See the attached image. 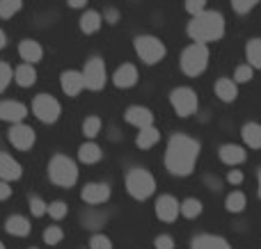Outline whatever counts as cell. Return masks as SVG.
Returning <instances> with one entry per match:
<instances>
[{"mask_svg":"<svg viewBox=\"0 0 261 249\" xmlns=\"http://www.w3.org/2000/svg\"><path fill=\"white\" fill-rule=\"evenodd\" d=\"M0 249H5V245H3V242H0Z\"/></svg>","mask_w":261,"mask_h":249,"instance_id":"cell-48","label":"cell"},{"mask_svg":"<svg viewBox=\"0 0 261 249\" xmlns=\"http://www.w3.org/2000/svg\"><path fill=\"white\" fill-rule=\"evenodd\" d=\"M83 80H85V89L99 91L106 87V80H108V73H106V64L101 57H92L90 62L83 69Z\"/></svg>","mask_w":261,"mask_h":249,"instance_id":"cell-9","label":"cell"},{"mask_svg":"<svg viewBox=\"0 0 261 249\" xmlns=\"http://www.w3.org/2000/svg\"><path fill=\"white\" fill-rule=\"evenodd\" d=\"M117 21H119V12H117V9H113V7L106 9V14H103V23H113V25H115Z\"/></svg>","mask_w":261,"mask_h":249,"instance_id":"cell-43","label":"cell"},{"mask_svg":"<svg viewBox=\"0 0 261 249\" xmlns=\"http://www.w3.org/2000/svg\"><path fill=\"white\" fill-rule=\"evenodd\" d=\"M124 119H126L130 126H138L140 131L153 126V112L149 108H142V105H130V108H126Z\"/></svg>","mask_w":261,"mask_h":249,"instance_id":"cell-13","label":"cell"},{"mask_svg":"<svg viewBox=\"0 0 261 249\" xmlns=\"http://www.w3.org/2000/svg\"><path fill=\"white\" fill-rule=\"evenodd\" d=\"M67 5L71 9H81V7H85L87 5V0H67Z\"/></svg>","mask_w":261,"mask_h":249,"instance_id":"cell-45","label":"cell"},{"mask_svg":"<svg viewBox=\"0 0 261 249\" xmlns=\"http://www.w3.org/2000/svg\"><path fill=\"white\" fill-rule=\"evenodd\" d=\"M67 213H69V208H67V204H64V201H50V204H48V215L55 220V222L64 220V217H67Z\"/></svg>","mask_w":261,"mask_h":249,"instance_id":"cell-34","label":"cell"},{"mask_svg":"<svg viewBox=\"0 0 261 249\" xmlns=\"http://www.w3.org/2000/svg\"><path fill=\"white\" fill-rule=\"evenodd\" d=\"M28 117V108L18 101H3L0 103V119L9 123H23V119Z\"/></svg>","mask_w":261,"mask_h":249,"instance_id":"cell-14","label":"cell"},{"mask_svg":"<svg viewBox=\"0 0 261 249\" xmlns=\"http://www.w3.org/2000/svg\"><path fill=\"white\" fill-rule=\"evenodd\" d=\"M153 245H156V249H174V238L167 236V233H161Z\"/></svg>","mask_w":261,"mask_h":249,"instance_id":"cell-41","label":"cell"},{"mask_svg":"<svg viewBox=\"0 0 261 249\" xmlns=\"http://www.w3.org/2000/svg\"><path fill=\"white\" fill-rule=\"evenodd\" d=\"M9 197H12V188H9V183L0 181V201L9 199Z\"/></svg>","mask_w":261,"mask_h":249,"instance_id":"cell-44","label":"cell"},{"mask_svg":"<svg viewBox=\"0 0 261 249\" xmlns=\"http://www.w3.org/2000/svg\"><path fill=\"white\" fill-rule=\"evenodd\" d=\"M126 192L138 201L149 199L156 192V178H153V174L142 167L130 169L126 174Z\"/></svg>","mask_w":261,"mask_h":249,"instance_id":"cell-4","label":"cell"},{"mask_svg":"<svg viewBox=\"0 0 261 249\" xmlns=\"http://www.w3.org/2000/svg\"><path fill=\"white\" fill-rule=\"evenodd\" d=\"M78 158H81V163H85V165H94L103 158V151H101V146L94 144V142H85V144L78 149Z\"/></svg>","mask_w":261,"mask_h":249,"instance_id":"cell-24","label":"cell"},{"mask_svg":"<svg viewBox=\"0 0 261 249\" xmlns=\"http://www.w3.org/2000/svg\"><path fill=\"white\" fill-rule=\"evenodd\" d=\"M156 215H158V220H161V222H174V220L181 215V204L176 201V197H172V195L158 197Z\"/></svg>","mask_w":261,"mask_h":249,"instance_id":"cell-11","label":"cell"},{"mask_svg":"<svg viewBox=\"0 0 261 249\" xmlns=\"http://www.w3.org/2000/svg\"><path fill=\"white\" fill-rule=\"evenodd\" d=\"M101 25H103V14L94 12V9H90V12H85L81 16V30L85 32V35H94V32H99Z\"/></svg>","mask_w":261,"mask_h":249,"instance_id":"cell-22","label":"cell"},{"mask_svg":"<svg viewBox=\"0 0 261 249\" xmlns=\"http://www.w3.org/2000/svg\"><path fill=\"white\" fill-rule=\"evenodd\" d=\"M60 82H62V91L67 96H78L83 89H85V80H83V73L81 71H64L62 78H60Z\"/></svg>","mask_w":261,"mask_h":249,"instance_id":"cell-17","label":"cell"},{"mask_svg":"<svg viewBox=\"0 0 261 249\" xmlns=\"http://www.w3.org/2000/svg\"><path fill=\"white\" fill-rule=\"evenodd\" d=\"M193 249H231V245L220 236H213V233H199L193 238Z\"/></svg>","mask_w":261,"mask_h":249,"instance_id":"cell-18","label":"cell"},{"mask_svg":"<svg viewBox=\"0 0 261 249\" xmlns=\"http://www.w3.org/2000/svg\"><path fill=\"white\" fill-rule=\"evenodd\" d=\"M202 208H204L202 201L195 199V197H188V199L181 201V215H184V217H188V220L199 217V215H202Z\"/></svg>","mask_w":261,"mask_h":249,"instance_id":"cell-29","label":"cell"},{"mask_svg":"<svg viewBox=\"0 0 261 249\" xmlns=\"http://www.w3.org/2000/svg\"><path fill=\"white\" fill-rule=\"evenodd\" d=\"M236 94H239V87H236V82L231 80V78H220V80L216 82V96L220 101L231 103V101L236 99Z\"/></svg>","mask_w":261,"mask_h":249,"instance_id":"cell-23","label":"cell"},{"mask_svg":"<svg viewBox=\"0 0 261 249\" xmlns=\"http://www.w3.org/2000/svg\"><path fill=\"white\" fill-rule=\"evenodd\" d=\"M225 35V18L220 12H202L199 16H193V21L188 23V37L195 44H204L208 41H218Z\"/></svg>","mask_w":261,"mask_h":249,"instance_id":"cell-2","label":"cell"},{"mask_svg":"<svg viewBox=\"0 0 261 249\" xmlns=\"http://www.w3.org/2000/svg\"><path fill=\"white\" fill-rule=\"evenodd\" d=\"M32 114L44 123H55L62 114V105L58 103V99L50 94H39L32 101Z\"/></svg>","mask_w":261,"mask_h":249,"instance_id":"cell-7","label":"cell"},{"mask_svg":"<svg viewBox=\"0 0 261 249\" xmlns=\"http://www.w3.org/2000/svg\"><path fill=\"white\" fill-rule=\"evenodd\" d=\"M14 80L18 87H32L37 80V71L32 64H21V67L14 71Z\"/></svg>","mask_w":261,"mask_h":249,"instance_id":"cell-26","label":"cell"},{"mask_svg":"<svg viewBox=\"0 0 261 249\" xmlns=\"http://www.w3.org/2000/svg\"><path fill=\"white\" fill-rule=\"evenodd\" d=\"M252 76H254V69L250 67V64H241L234 71V82H250Z\"/></svg>","mask_w":261,"mask_h":249,"instance_id":"cell-35","label":"cell"},{"mask_svg":"<svg viewBox=\"0 0 261 249\" xmlns=\"http://www.w3.org/2000/svg\"><path fill=\"white\" fill-rule=\"evenodd\" d=\"M62 240H64V231L58 227V224H53V227H48L44 231V242H46V245L55 247V245H60Z\"/></svg>","mask_w":261,"mask_h":249,"instance_id":"cell-33","label":"cell"},{"mask_svg":"<svg viewBox=\"0 0 261 249\" xmlns=\"http://www.w3.org/2000/svg\"><path fill=\"white\" fill-rule=\"evenodd\" d=\"M135 53L144 64H158L165 57V46L158 37L151 35H140L135 37Z\"/></svg>","mask_w":261,"mask_h":249,"instance_id":"cell-6","label":"cell"},{"mask_svg":"<svg viewBox=\"0 0 261 249\" xmlns=\"http://www.w3.org/2000/svg\"><path fill=\"white\" fill-rule=\"evenodd\" d=\"M170 101H172V108L179 117H193L197 112V94H195L190 87H176L174 91L170 94Z\"/></svg>","mask_w":261,"mask_h":249,"instance_id":"cell-8","label":"cell"},{"mask_svg":"<svg viewBox=\"0 0 261 249\" xmlns=\"http://www.w3.org/2000/svg\"><path fill=\"white\" fill-rule=\"evenodd\" d=\"M186 12L199 16L202 12H206V0H186Z\"/></svg>","mask_w":261,"mask_h":249,"instance_id":"cell-39","label":"cell"},{"mask_svg":"<svg viewBox=\"0 0 261 249\" xmlns=\"http://www.w3.org/2000/svg\"><path fill=\"white\" fill-rule=\"evenodd\" d=\"M257 178H259V197H261V169H259V176Z\"/></svg>","mask_w":261,"mask_h":249,"instance_id":"cell-47","label":"cell"},{"mask_svg":"<svg viewBox=\"0 0 261 249\" xmlns=\"http://www.w3.org/2000/svg\"><path fill=\"white\" fill-rule=\"evenodd\" d=\"M23 176V167L9 153H0V181H18Z\"/></svg>","mask_w":261,"mask_h":249,"instance_id":"cell-16","label":"cell"},{"mask_svg":"<svg viewBox=\"0 0 261 249\" xmlns=\"http://www.w3.org/2000/svg\"><path fill=\"white\" fill-rule=\"evenodd\" d=\"M220 160L225 165H231V167H236V165H241V163H245V158H248V153H245V149L243 146H239V144H222L220 146Z\"/></svg>","mask_w":261,"mask_h":249,"instance_id":"cell-19","label":"cell"},{"mask_svg":"<svg viewBox=\"0 0 261 249\" xmlns=\"http://www.w3.org/2000/svg\"><path fill=\"white\" fill-rule=\"evenodd\" d=\"M138 146L140 149H151V146H156L158 142H161V131H158L156 126H149V128H142V131L138 133Z\"/></svg>","mask_w":261,"mask_h":249,"instance_id":"cell-25","label":"cell"},{"mask_svg":"<svg viewBox=\"0 0 261 249\" xmlns=\"http://www.w3.org/2000/svg\"><path fill=\"white\" fill-rule=\"evenodd\" d=\"M243 140L250 149H261V126L254 121L243 126Z\"/></svg>","mask_w":261,"mask_h":249,"instance_id":"cell-27","label":"cell"},{"mask_svg":"<svg viewBox=\"0 0 261 249\" xmlns=\"http://www.w3.org/2000/svg\"><path fill=\"white\" fill-rule=\"evenodd\" d=\"M231 5H234V9L239 14H248L250 9H254L259 5V0H231Z\"/></svg>","mask_w":261,"mask_h":249,"instance_id":"cell-40","label":"cell"},{"mask_svg":"<svg viewBox=\"0 0 261 249\" xmlns=\"http://www.w3.org/2000/svg\"><path fill=\"white\" fill-rule=\"evenodd\" d=\"M208 57H211V53H208V48L204 44H190L188 48L181 50L179 67L186 76L195 78V76H199V73L206 71Z\"/></svg>","mask_w":261,"mask_h":249,"instance_id":"cell-3","label":"cell"},{"mask_svg":"<svg viewBox=\"0 0 261 249\" xmlns=\"http://www.w3.org/2000/svg\"><path fill=\"white\" fill-rule=\"evenodd\" d=\"M101 126H103V123H101L99 117H87L85 123H83V135L90 137V140H94V137L101 133Z\"/></svg>","mask_w":261,"mask_h":249,"instance_id":"cell-32","label":"cell"},{"mask_svg":"<svg viewBox=\"0 0 261 249\" xmlns=\"http://www.w3.org/2000/svg\"><path fill=\"white\" fill-rule=\"evenodd\" d=\"M30 213L35 215V217H41V215L48 213V204H46L41 197H32L30 199Z\"/></svg>","mask_w":261,"mask_h":249,"instance_id":"cell-37","label":"cell"},{"mask_svg":"<svg viewBox=\"0 0 261 249\" xmlns=\"http://www.w3.org/2000/svg\"><path fill=\"white\" fill-rule=\"evenodd\" d=\"M23 7V0H0V18H12Z\"/></svg>","mask_w":261,"mask_h":249,"instance_id":"cell-31","label":"cell"},{"mask_svg":"<svg viewBox=\"0 0 261 249\" xmlns=\"http://www.w3.org/2000/svg\"><path fill=\"white\" fill-rule=\"evenodd\" d=\"M5 46H7V35L0 30V48H5Z\"/></svg>","mask_w":261,"mask_h":249,"instance_id":"cell-46","label":"cell"},{"mask_svg":"<svg viewBox=\"0 0 261 249\" xmlns=\"http://www.w3.org/2000/svg\"><path fill=\"white\" fill-rule=\"evenodd\" d=\"M30 229H32L30 220L23 217V215H12V217H7V222H5V231L16 238H25L28 233H30Z\"/></svg>","mask_w":261,"mask_h":249,"instance_id":"cell-21","label":"cell"},{"mask_svg":"<svg viewBox=\"0 0 261 249\" xmlns=\"http://www.w3.org/2000/svg\"><path fill=\"white\" fill-rule=\"evenodd\" d=\"M225 206L229 213H241V210H245V206H248V197H245L241 190H234L229 197H227Z\"/></svg>","mask_w":261,"mask_h":249,"instance_id":"cell-30","label":"cell"},{"mask_svg":"<svg viewBox=\"0 0 261 249\" xmlns=\"http://www.w3.org/2000/svg\"><path fill=\"white\" fill-rule=\"evenodd\" d=\"M9 142H12L14 149L28 151L35 144V131H32L30 126H25V123H14V126L9 128Z\"/></svg>","mask_w":261,"mask_h":249,"instance_id":"cell-10","label":"cell"},{"mask_svg":"<svg viewBox=\"0 0 261 249\" xmlns=\"http://www.w3.org/2000/svg\"><path fill=\"white\" fill-rule=\"evenodd\" d=\"M243 172H241V169H231L229 172V176H227V181H229V185H241V183H243Z\"/></svg>","mask_w":261,"mask_h":249,"instance_id":"cell-42","label":"cell"},{"mask_svg":"<svg viewBox=\"0 0 261 249\" xmlns=\"http://www.w3.org/2000/svg\"><path fill=\"white\" fill-rule=\"evenodd\" d=\"M245 57L252 69H261V39H250L245 48Z\"/></svg>","mask_w":261,"mask_h":249,"instance_id":"cell-28","label":"cell"},{"mask_svg":"<svg viewBox=\"0 0 261 249\" xmlns=\"http://www.w3.org/2000/svg\"><path fill=\"white\" fill-rule=\"evenodd\" d=\"M18 55H21L28 64H35L44 57V48H41L39 41H35V39H23L21 44H18Z\"/></svg>","mask_w":261,"mask_h":249,"instance_id":"cell-20","label":"cell"},{"mask_svg":"<svg viewBox=\"0 0 261 249\" xmlns=\"http://www.w3.org/2000/svg\"><path fill=\"white\" fill-rule=\"evenodd\" d=\"M110 199V185L108 183H87L83 188V201L90 206H101Z\"/></svg>","mask_w":261,"mask_h":249,"instance_id":"cell-12","label":"cell"},{"mask_svg":"<svg viewBox=\"0 0 261 249\" xmlns=\"http://www.w3.org/2000/svg\"><path fill=\"white\" fill-rule=\"evenodd\" d=\"M48 176L55 185L71 188V185H76V181H78V167L67 155H53L48 163Z\"/></svg>","mask_w":261,"mask_h":249,"instance_id":"cell-5","label":"cell"},{"mask_svg":"<svg viewBox=\"0 0 261 249\" xmlns=\"http://www.w3.org/2000/svg\"><path fill=\"white\" fill-rule=\"evenodd\" d=\"M90 249H113V240L103 233H94L90 238Z\"/></svg>","mask_w":261,"mask_h":249,"instance_id":"cell-36","label":"cell"},{"mask_svg":"<svg viewBox=\"0 0 261 249\" xmlns=\"http://www.w3.org/2000/svg\"><path fill=\"white\" fill-rule=\"evenodd\" d=\"M138 78H140V73H138V67H135V64H122V67L113 73V82H115V87H119V89L133 87L135 82H138Z\"/></svg>","mask_w":261,"mask_h":249,"instance_id":"cell-15","label":"cell"},{"mask_svg":"<svg viewBox=\"0 0 261 249\" xmlns=\"http://www.w3.org/2000/svg\"><path fill=\"white\" fill-rule=\"evenodd\" d=\"M12 78H14L12 67H9V64H5V62H0V94L7 89V85L12 82Z\"/></svg>","mask_w":261,"mask_h":249,"instance_id":"cell-38","label":"cell"},{"mask_svg":"<svg viewBox=\"0 0 261 249\" xmlns=\"http://www.w3.org/2000/svg\"><path fill=\"white\" fill-rule=\"evenodd\" d=\"M197 155H199V142L188 135L176 133V135L170 137V144H167L165 167L170 169V174H174V176H188L195 169Z\"/></svg>","mask_w":261,"mask_h":249,"instance_id":"cell-1","label":"cell"}]
</instances>
